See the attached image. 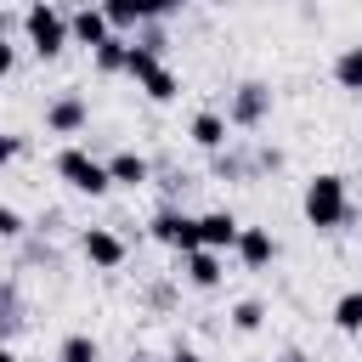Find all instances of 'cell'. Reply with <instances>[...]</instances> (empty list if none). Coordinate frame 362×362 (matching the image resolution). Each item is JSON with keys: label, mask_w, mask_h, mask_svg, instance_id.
<instances>
[{"label": "cell", "mask_w": 362, "mask_h": 362, "mask_svg": "<svg viewBox=\"0 0 362 362\" xmlns=\"http://www.w3.org/2000/svg\"><path fill=\"white\" fill-rule=\"evenodd\" d=\"M305 221L311 226H339L345 221V181L339 175H317L305 187Z\"/></svg>", "instance_id": "6da1fadb"}, {"label": "cell", "mask_w": 362, "mask_h": 362, "mask_svg": "<svg viewBox=\"0 0 362 362\" xmlns=\"http://www.w3.org/2000/svg\"><path fill=\"white\" fill-rule=\"evenodd\" d=\"M57 175L68 181V187H79V192H107L113 187V175H107V164H96L90 153H79V147H68V153H57Z\"/></svg>", "instance_id": "7a4b0ae2"}, {"label": "cell", "mask_w": 362, "mask_h": 362, "mask_svg": "<svg viewBox=\"0 0 362 362\" xmlns=\"http://www.w3.org/2000/svg\"><path fill=\"white\" fill-rule=\"evenodd\" d=\"M23 28H28V40H34V51H40V57H57V51H62V40H68V23H62L45 0H40V6H28Z\"/></svg>", "instance_id": "3957f363"}, {"label": "cell", "mask_w": 362, "mask_h": 362, "mask_svg": "<svg viewBox=\"0 0 362 362\" xmlns=\"http://www.w3.org/2000/svg\"><path fill=\"white\" fill-rule=\"evenodd\" d=\"M153 238H158V243H170V249H181V255L204 249L198 221H192V215H181V209H158V215H153Z\"/></svg>", "instance_id": "277c9868"}, {"label": "cell", "mask_w": 362, "mask_h": 362, "mask_svg": "<svg viewBox=\"0 0 362 362\" xmlns=\"http://www.w3.org/2000/svg\"><path fill=\"white\" fill-rule=\"evenodd\" d=\"M68 28H74V40H79V45H90V51H96V45L107 40V28H113V23H107V11H102V6H85V11H74V23H68Z\"/></svg>", "instance_id": "5b68a950"}, {"label": "cell", "mask_w": 362, "mask_h": 362, "mask_svg": "<svg viewBox=\"0 0 362 362\" xmlns=\"http://www.w3.org/2000/svg\"><path fill=\"white\" fill-rule=\"evenodd\" d=\"M238 221L226 215V209H215V215H198V238H204V249H221V243H238Z\"/></svg>", "instance_id": "8992f818"}, {"label": "cell", "mask_w": 362, "mask_h": 362, "mask_svg": "<svg viewBox=\"0 0 362 362\" xmlns=\"http://www.w3.org/2000/svg\"><path fill=\"white\" fill-rule=\"evenodd\" d=\"M45 124H51L57 136H74V130L85 124V102H79V96H62V102H51V107H45Z\"/></svg>", "instance_id": "52a82bcc"}, {"label": "cell", "mask_w": 362, "mask_h": 362, "mask_svg": "<svg viewBox=\"0 0 362 362\" xmlns=\"http://www.w3.org/2000/svg\"><path fill=\"white\" fill-rule=\"evenodd\" d=\"M266 102H272V90H266V85H243V90H238V102H232V124H255V119L266 113Z\"/></svg>", "instance_id": "ba28073f"}, {"label": "cell", "mask_w": 362, "mask_h": 362, "mask_svg": "<svg viewBox=\"0 0 362 362\" xmlns=\"http://www.w3.org/2000/svg\"><path fill=\"white\" fill-rule=\"evenodd\" d=\"M85 255H90L96 266H119V260H124V243H119L113 232H102V226H90V232H85Z\"/></svg>", "instance_id": "9c48e42d"}, {"label": "cell", "mask_w": 362, "mask_h": 362, "mask_svg": "<svg viewBox=\"0 0 362 362\" xmlns=\"http://www.w3.org/2000/svg\"><path fill=\"white\" fill-rule=\"evenodd\" d=\"M238 255H243L249 266H266V260L277 255V243H272V232H260V226H243V232H238Z\"/></svg>", "instance_id": "30bf717a"}, {"label": "cell", "mask_w": 362, "mask_h": 362, "mask_svg": "<svg viewBox=\"0 0 362 362\" xmlns=\"http://www.w3.org/2000/svg\"><path fill=\"white\" fill-rule=\"evenodd\" d=\"M187 277H192L198 288H215V283H221V260H215V249H192V255H187Z\"/></svg>", "instance_id": "8fae6325"}, {"label": "cell", "mask_w": 362, "mask_h": 362, "mask_svg": "<svg viewBox=\"0 0 362 362\" xmlns=\"http://www.w3.org/2000/svg\"><path fill=\"white\" fill-rule=\"evenodd\" d=\"M107 175L124 181V187H141V181H147V158H136V153H113V158H107Z\"/></svg>", "instance_id": "7c38bea8"}, {"label": "cell", "mask_w": 362, "mask_h": 362, "mask_svg": "<svg viewBox=\"0 0 362 362\" xmlns=\"http://www.w3.org/2000/svg\"><path fill=\"white\" fill-rule=\"evenodd\" d=\"M334 328H339V334H362V288H351V294L334 305Z\"/></svg>", "instance_id": "4fadbf2b"}, {"label": "cell", "mask_w": 362, "mask_h": 362, "mask_svg": "<svg viewBox=\"0 0 362 362\" xmlns=\"http://www.w3.org/2000/svg\"><path fill=\"white\" fill-rule=\"evenodd\" d=\"M141 85H147V96H153V102H170V96L181 90V79H175L170 68H158V62H153V68L141 74Z\"/></svg>", "instance_id": "5bb4252c"}, {"label": "cell", "mask_w": 362, "mask_h": 362, "mask_svg": "<svg viewBox=\"0 0 362 362\" xmlns=\"http://www.w3.org/2000/svg\"><path fill=\"white\" fill-rule=\"evenodd\" d=\"M192 141H198V147H221V141H226V119H221V113H198V119H192Z\"/></svg>", "instance_id": "9a60e30c"}, {"label": "cell", "mask_w": 362, "mask_h": 362, "mask_svg": "<svg viewBox=\"0 0 362 362\" xmlns=\"http://www.w3.org/2000/svg\"><path fill=\"white\" fill-rule=\"evenodd\" d=\"M334 79H339L345 90H362V45H351V51L334 62Z\"/></svg>", "instance_id": "2e32d148"}, {"label": "cell", "mask_w": 362, "mask_h": 362, "mask_svg": "<svg viewBox=\"0 0 362 362\" xmlns=\"http://www.w3.org/2000/svg\"><path fill=\"white\" fill-rule=\"evenodd\" d=\"M102 11H107V23L113 28H130V23H141L147 11H141V0H102Z\"/></svg>", "instance_id": "e0dca14e"}, {"label": "cell", "mask_w": 362, "mask_h": 362, "mask_svg": "<svg viewBox=\"0 0 362 362\" xmlns=\"http://www.w3.org/2000/svg\"><path fill=\"white\" fill-rule=\"evenodd\" d=\"M124 57H130V45H124L119 34H107V40L96 45V68H124Z\"/></svg>", "instance_id": "ac0fdd59"}, {"label": "cell", "mask_w": 362, "mask_h": 362, "mask_svg": "<svg viewBox=\"0 0 362 362\" xmlns=\"http://www.w3.org/2000/svg\"><path fill=\"white\" fill-rule=\"evenodd\" d=\"M62 362H96V339H85V334L62 339Z\"/></svg>", "instance_id": "d6986e66"}, {"label": "cell", "mask_w": 362, "mask_h": 362, "mask_svg": "<svg viewBox=\"0 0 362 362\" xmlns=\"http://www.w3.org/2000/svg\"><path fill=\"white\" fill-rule=\"evenodd\" d=\"M260 317H266V311H260V300H243V305H232V322H238L243 334H249V328H260Z\"/></svg>", "instance_id": "ffe728a7"}, {"label": "cell", "mask_w": 362, "mask_h": 362, "mask_svg": "<svg viewBox=\"0 0 362 362\" xmlns=\"http://www.w3.org/2000/svg\"><path fill=\"white\" fill-rule=\"evenodd\" d=\"M0 238H23V215L0 204Z\"/></svg>", "instance_id": "44dd1931"}, {"label": "cell", "mask_w": 362, "mask_h": 362, "mask_svg": "<svg viewBox=\"0 0 362 362\" xmlns=\"http://www.w3.org/2000/svg\"><path fill=\"white\" fill-rule=\"evenodd\" d=\"M175 6H181V0H141V11H147V17H170Z\"/></svg>", "instance_id": "7402d4cb"}, {"label": "cell", "mask_w": 362, "mask_h": 362, "mask_svg": "<svg viewBox=\"0 0 362 362\" xmlns=\"http://www.w3.org/2000/svg\"><path fill=\"white\" fill-rule=\"evenodd\" d=\"M6 158H17V136H0V164Z\"/></svg>", "instance_id": "603a6c76"}, {"label": "cell", "mask_w": 362, "mask_h": 362, "mask_svg": "<svg viewBox=\"0 0 362 362\" xmlns=\"http://www.w3.org/2000/svg\"><path fill=\"white\" fill-rule=\"evenodd\" d=\"M11 62H17V51H11V45H6V40H0V74H6V68H11Z\"/></svg>", "instance_id": "cb8c5ba5"}, {"label": "cell", "mask_w": 362, "mask_h": 362, "mask_svg": "<svg viewBox=\"0 0 362 362\" xmlns=\"http://www.w3.org/2000/svg\"><path fill=\"white\" fill-rule=\"evenodd\" d=\"M11 334V311H6V300H0V339Z\"/></svg>", "instance_id": "d4e9b609"}, {"label": "cell", "mask_w": 362, "mask_h": 362, "mask_svg": "<svg viewBox=\"0 0 362 362\" xmlns=\"http://www.w3.org/2000/svg\"><path fill=\"white\" fill-rule=\"evenodd\" d=\"M170 362H198V351H175V356H170Z\"/></svg>", "instance_id": "484cf974"}, {"label": "cell", "mask_w": 362, "mask_h": 362, "mask_svg": "<svg viewBox=\"0 0 362 362\" xmlns=\"http://www.w3.org/2000/svg\"><path fill=\"white\" fill-rule=\"evenodd\" d=\"M283 362H305V356H300V351H288V356H283Z\"/></svg>", "instance_id": "4316f807"}, {"label": "cell", "mask_w": 362, "mask_h": 362, "mask_svg": "<svg viewBox=\"0 0 362 362\" xmlns=\"http://www.w3.org/2000/svg\"><path fill=\"white\" fill-rule=\"evenodd\" d=\"M0 362H17V356H11V351H0Z\"/></svg>", "instance_id": "83f0119b"}, {"label": "cell", "mask_w": 362, "mask_h": 362, "mask_svg": "<svg viewBox=\"0 0 362 362\" xmlns=\"http://www.w3.org/2000/svg\"><path fill=\"white\" fill-rule=\"evenodd\" d=\"M34 6H40V0H34Z\"/></svg>", "instance_id": "f1b7e54d"}]
</instances>
